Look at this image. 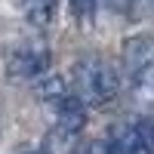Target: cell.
<instances>
[{
  "instance_id": "277c9868",
  "label": "cell",
  "mask_w": 154,
  "mask_h": 154,
  "mask_svg": "<svg viewBox=\"0 0 154 154\" xmlns=\"http://www.w3.org/2000/svg\"><path fill=\"white\" fill-rule=\"evenodd\" d=\"M53 108H56V130H59V136H65V139L80 136V130L86 126V102L77 99V96H65Z\"/></svg>"
},
{
  "instance_id": "8992f818",
  "label": "cell",
  "mask_w": 154,
  "mask_h": 154,
  "mask_svg": "<svg viewBox=\"0 0 154 154\" xmlns=\"http://www.w3.org/2000/svg\"><path fill=\"white\" fill-rule=\"evenodd\" d=\"M34 93L40 102H46V105H59L68 93V83L62 80L59 74H40V77H34Z\"/></svg>"
},
{
  "instance_id": "30bf717a",
  "label": "cell",
  "mask_w": 154,
  "mask_h": 154,
  "mask_svg": "<svg viewBox=\"0 0 154 154\" xmlns=\"http://www.w3.org/2000/svg\"><path fill=\"white\" fill-rule=\"evenodd\" d=\"M19 154H28V151H19ZM31 154H40V151H31Z\"/></svg>"
},
{
  "instance_id": "ba28073f",
  "label": "cell",
  "mask_w": 154,
  "mask_h": 154,
  "mask_svg": "<svg viewBox=\"0 0 154 154\" xmlns=\"http://www.w3.org/2000/svg\"><path fill=\"white\" fill-rule=\"evenodd\" d=\"M99 9V0H71V12L77 22H93Z\"/></svg>"
},
{
  "instance_id": "8fae6325",
  "label": "cell",
  "mask_w": 154,
  "mask_h": 154,
  "mask_svg": "<svg viewBox=\"0 0 154 154\" xmlns=\"http://www.w3.org/2000/svg\"><path fill=\"white\" fill-rule=\"evenodd\" d=\"M145 3H148V0H145Z\"/></svg>"
},
{
  "instance_id": "52a82bcc",
  "label": "cell",
  "mask_w": 154,
  "mask_h": 154,
  "mask_svg": "<svg viewBox=\"0 0 154 154\" xmlns=\"http://www.w3.org/2000/svg\"><path fill=\"white\" fill-rule=\"evenodd\" d=\"M25 16L37 28H49L59 19V0H25Z\"/></svg>"
},
{
  "instance_id": "9c48e42d",
  "label": "cell",
  "mask_w": 154,
  "mask_h": 154,
  "mask_svg": "<svg viewBox=\"0 0 154 154\" xmlns=\"http://www.w3.org/2000/svg\"><path fill=\"white\" fill-rule=\"evenodd\" d=\"M77 154H105V142H89V145H83Z\"/></svg>"
},
{
  "instance_id": "5b68a950",
  "label": "cell",
  "mask_w": 154,
  "mask_h": 154,
  "mask_svg": "<svg viewBox=\"0 0 154 154\" xmlns=\"http://www.w3.org/2000/svg\"><path fill=\"white\" fill-rule=\"evenodd\" d=\"M105 154H148L142 139L136 133V123H117L105 139Z\"/></svg>"
},
{
  "instance_id": "3957f363",
  "label": "cell",
  "mask_w": 154,
  "mask_h": 154,
  "mask_svg": "<svg viewBox=\"0 0 154 154\" xmlns=\"http://www.w3.org/2000/svg\"><path fill=\"white\" fill-rule=\"evenodd\" d=\"M49 68V49L43 43H22L6 59V74L16 80H34Z\"/></svg>"
},
{
  "instance_id": "7a4b0ae2",
  "label": "cell",
  "mask_w": 154,
  "mask_h": 154,
  "mask_svg": "<svg viewBox=\"0 0 154 154\" xmlns=\"http://www.w3.org/2000/svg\"><path fill=\"white\" fill-rule=\"evenodd\" d=\"M151 59H154V43L148 34H133L123 40V65L133 89H139V93H145L151 83Z\"/></svg>"
},
{
  "instance_id": "6da1fadb",
  "label": "cell",
  "mask_w": 154,
  "mask_h": 154,
  "mask_svg": "<svg viewBox=\"0 0 154 154\" xmlns=\"http://www.w3.org/2000/svg\"><path fill=\"white\" fill-rule=\"evenodd\" d=\"M74 83H77V99L89 105H105L120 93V77L111 62L99 56H86L74 65Z\"/></svg>"
}]
</instances>
